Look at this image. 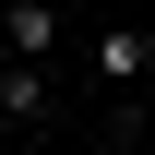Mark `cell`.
<instances>
[{"label": "cell", "mask_w": 155, "mask_h": 155, "mask_svg": "<svg viewBox=\"0 0 155 155\" xmlns=\"http://www.w3.org/2000/svg\"><path fill=\"white\" fill-rule=\"evenodd\" d=\"M0 48L48 72V48H60V12H48V0H12V12H0Z\"/></svg>", "instance_id": "6da1fadb"}, {"label": "cell", "mask_w": 155, "mask_h": 155, "mask_svg": "<svg viewBox=\"0 0 155 155\" xmlns=\"http://www.w3.org/2000/svg\"><path fill=\"white\" fill-rule=\"evenodd\" d=\"M0 119H48V72H36V60L0 72Z\"/></svg>", "instance_id": "7a4b0ae2"}, {"label": "cell", "mask_w": 155, "mask_h": 155, "mask_svg": "<svg viewBox=\"0 0 155 155\" xmlns=\"http://www.w3.org/2000/svg\"><path fill=\"white\" fill-rule=\"evenodd\" d=\"M96 84L131 96V84H143V36H96Z\"/></svg>", "instance_id": "3957f363"}, {"label": "cell", "mask_w": 155, "mask_h": 155, "mask_svg": "<svg viewBox=\"0 0 155 155\" xmlns=\"http://www.w3.org/2000/svg\"><path fill=\"white\" fill-rule=\"evenodd\" d=\"M143 84H155V24H143Z\"/></svg>", "instance_id": "277c9868"}, {"label": "cell", "mask_w": 155, "mask_h": 155, "mask_svg": "<svg viewBox=\"0 0 155 155\" xmlns=\"http://www.w3.org/2000/svg\"><path fill=\"white\" fill-rule=\"evenodd\" d=\"M107 155H143V143H107Z\"/></svg>", "instance_id": "5b68a950"}, {"label": "cell", "mask_w": 155, "mask_h": 155, "mask_svg": "<svg viewBox=\"0 0 155 155\" xmlns=\"http://www.w3.org/2000/svg\"><path fill=\"white\" fill-rule=\"evenodd\" d=\"M36 155H72V143H36Z\"/></svg>", "instance_id": "8992f818"}]
</instances>
